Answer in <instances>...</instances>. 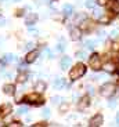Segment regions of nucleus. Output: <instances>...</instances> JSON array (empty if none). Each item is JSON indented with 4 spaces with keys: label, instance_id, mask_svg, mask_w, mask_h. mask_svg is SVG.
Here are the masks:
<instances>
[{
    "label": "nucleus",
    "instance_id": "1",
    "mask_svg": "<svg viewBox=\"0 0 119 127\" xmlns=\"http://www.w3.org/2000/svg\"><path fill=\"white\" fill-rule=\"evenodd\" d=\"M86 73V66H84L83 64H76L74 68L71 69L69 72V79L74 82V80H78L79 77H82Z\"/></svg>",
    "mask_w": 119,
    "mask_h": 127
},
{
    "label": "nucleus",
    "instance_id": "2",
    "mask_svg": "<svg viewBox=\"0 0 119 127\" xmlns=\"http://www.w3.org/2000/svg\"><path fill=\"white\" fill-rule=\"evenodd\" d=\"M19 102H25V104H33V105H43L44 101H43L40 97H39L38 93H33V94H29L26 97H24Z\"/></svg>",
    "mask_w": 119,
    "mask_h": 127
},
{
    "label": "nucleus",
    "instance_id": "3",
    "mask_svg": "<svg viewBox=\"0 0 119 127\" xmlns=\"http://www.w3.org/2000/svg\"><path fill=\"white\" fill-rule=\"evenodd\" d=\"M89 64H90V68L93 70H100L103 68V64H101L100 55L98 54H91L89 58Z\"/></svg>",
    "mask_w": 119,
    "mask_h": 127
},
{
    "label": "nucleus",
    "instance_id": "4",
    "mask_svg": "<svg viewBox=\"0 0 119 127\" xmlns=\"http://www.w3.org/2000/svg\"><path fill=\"white\" fill-rule=\"evenodd\" d=\"M100 93L103 97H105V98H110L111 95L115 93V86H114L112 83H105V84H103L100 89Z\"/></svg>",
    "mask_w": 119,
    "mask_h": 127
},
{
    "label": "nucleus",
    "instance_id": "5",
    "mask_svg": "<svg viewBox=\"0 0 119 127\" xmlns=\"http://www.w3.org/2000/svg\"><path fill=\"white\" fill-rule=\"evenodd\" d=\"M103 124V115L101 113H97L96 116H93V118L90 119V126L91 127H98Z\"/></svg>",
    "mask_w": 119,
    "mask_h": 127
},
{
    "label": "nucleus",
    "instance_id": "6",
    "mask_svg": "<svg viewBox=\"0 0 119 127\" xmlns=\"http://www.w3.org/2000/svg\"><path fill=\"white\" fill-rule=\"evenodd\" d=\"M82 39V31L79 28H72L71 29V40H74V41H78V40H80Z\"/></svg>",
    "mask_w": 119,
    "mask_h": 127
},
{
    "label": "nucleus",
    "instance_id": "7",
    "mask_svg": "<svg viewBox=\"0 0 119 127\" xmlns=\"http://www.w3.org/2000/svg\"><path fill=\"white\" fill-rule=\"evenodd\" d=\"M38 51L36 50H33V51H29L28 54H26V57H25V62L26 64H33L36 61V58H38Z\"/></svg>",
    "mask_w": 119,
    "mask_h": 127
},
{
    "label": "nucleus",
    "instance_id": "8",
    "mask_svg": "<svg viewBox=\"0 0 119 127\" xmlns=\"http://www.w3.org/2000/svg\"><path fill=\"white\" fill-rule=\"evenodd\" d=\"M89 95H84V97H82L80 101H79V104H78V109H86L89 105H90V101H89Z\"/></svg>",
    "mask_w": 119,
    "mask_h": 127
},
{
    "label": "nucleus",
    "instance_id": "9",
    "mask_svg": "<svg viewBox=\"0 0 119 127\" xmlns=\"http://www.w3.org/2000/svg\"><path fill=\"white\" fill-rule=\"evenodd\" d=\"M36 21H38V15H36L35 13H31V14H28L26 15V25L28 26H32L33 24H36Z\"/></svg>",
    "mask_w": 119,
    "mask_h": 127
},
{
    "label": "nucleus",
    "instance_id": "10",
    "mask_svg": "<svg viewBox=\"0 0 119 127\" xmlns=\"http://www.w3.org/2000/svg\"><path fill=\"white\" fill-rule=\"evenodd\" d=\"M3 91H4V94H7V95H13L14 93H15V86H14V84H4Z\"/></svg>",
    "mask_w": 119,
    "mask_h": 127
},
{
    "label": "nucleus",
    "instance_id": "11",
    "mask_svg": "<svg viewBox=\"0 0 119 127\" xmlns=\"http://www.w3.org/2000/svg\"><path fill=\"white\" fill-rule=\"evenodd\" d=\"M71 65V58L69 57H62L61 58V62H60V66H61L62 70H65L68 66Z\"/></svg>",
    "mask_w": 119,
    "mask_h": 127
},
{
    "label": "nucleus",
    "instance_id": "12",
    "mask_svg": "<svg viewBox=\"0 0 119 127\" xmlns=\"http://www.w3.org/2000/svg\"><path fill=\"white\" fill-rule=\"evenodd\" d=\"M46 87H47V86H46V83L43 82V80H38L36 84H35V90L38 93H43L46 90Z\"/></svg>",
    "mask_w": 119,
    "mask_h": 127
},
{
    "label": "nucleus",
    "instance_id": "13",
    "mask_svg": "<svg viewBox=\"0 0 119 127\" xmlns=\"http://www.w3.org/2000/svg\"><path fill=\"white\" fill-rule=\"evenodd\" d=\"M54 87H55V90L64 89V87H65V80H64V79H57V80L54 82Z\"/></svg>",
    "mask_w": 119,
    "mask_h": 127
},
{
    "label": "nucleus",
    "instance_id": "14",
    "mask_svg": "<svg viewBox=\"0 0 119 127\" xmlns=\"http://www.w3.org/2000/svg\"><path fill=\"white\" fill-rule=\"evenodd\" d=\"M15 60V57H14L13 54H6L3 58H1V62L3 64H7V62H11V61Z\"/></svg>",
    "mask_w": 119,
    "mask_h": 127
},
{
    "label": "nucleus",
    "instance_id": "15",
    "mask_svg": "<svg viewBox=\"0 0 119 127\" xmlns=\"http://www.w3.org/2000/svg\"><path fill=\"white\" fill-rule=\"evenodd\" d=\"M104 70H107V72H114V70H115V65L111 64V62L104 64Z\"/></svg>",
    "mask_w": 119,
    "mask_h": 127
},
{
    "label": "nucleus",
    "instance_id": "16",
    "mask_svg": "<svg viewBox=\"0 0 119 127\" xmlns=\"http://www.w3.org/2000/svg\"><path fill=\"white\" fill-rule=\"evenodd\" d=\"M72 11H74V8H72L71 4H65L64 6V14L65 15H72Z\"/></svg>",
    "mask_w": 119,
    "mask_h": 127
},
{
    "label": "nucleus",
    "instance_id": "17",
    "mask_svg": "<svg viewBox=\"0 0 119 127\" xmlns=\"http://www.w3.org/2000/svg\"><path fill=\"white\" fill-rule=\"evenodd\" d=\"M111 10H112L115 14H119V1H116V0H114V3L111 4Z\"/></svg>",
    "mask_w": 119,
    "mask_h": 127
},
{
    "label": "nucleus",
    "instance_id": "18",
    "mask_svg": "<svg viewBox=\"0 0 119 127\" xmlns=\"http://www.w3.org/2000/svg\"><path fill=\"white\" fill-rule=\"evenodd\" d=\"M94 44H96V43H94L93 40H87L86 43H84V46H86L87 50H91V51H93V48H94Z\"/></svg>",
    "mask_w": 119,
    "mask_h": 127
},
{
    "label": "nucleus",
    "instance_id": "19",
    "mask_svg": "<svg viewBox=\"0 0 119 127\" xmlns=\"http://www.w3.org/2000/svg\"><path fill=\"white\" fill-rule=\"evenodd\" d=\"M86 7L87 8H94L96 7V1L94 0H86Z\"/></svg>",
    "mask_w": 119,
    "mask_h": 127
},
{
    "label": "nucleus",
    "instance_id": "20",
    "mask_svg": "<svg viewBox=\"0 0 119 127\" xmlns=\"http://www.w3.org/2000/svg\"><path fill=\"white\" fill-rule=\"evenodd\" d=\"M1 113L3 115H7V113H10V111H11V106L10 105H4V106H1Z\"/></svg>",
    "mask_w": 119,
    "mask_h": 127
},
{
    "label": "nucleus",
    "instance_id": "21",
    "mask_svg": "<svg viewBox=\"0 0 119 127\" xmlns=\"http://www.w3.org/2000/svg\"><path fill=\"white\" fill-rule=\"evenodd\" d=\"M119 36V29L116 28V29H112L111 31V39H116Z\"/></svg>",
    "mask_w": 119,
    "mask_h": 127
},
{
    "label": "nucleus",
    "instance_id": "22",
    "mask_svg": "<svg viewBox=\"0 0 119 127\" xmlns=\"http://www.w3.org/2000/svg\"><path fill=\"white\" fill-rule=\"evenodd\" d=\"M76 57L79 58V60H86V53H84V51H78L76 53Z\"/></svg>",
    "mask_w": 119,
    "mask_h": 127
},
{
    "label": "nucleus",
    "instance_id": "23",
    "mask_svg": "<svg viewBox=\"0 0 119 127\" xmlns=\"http://www.w3.org/2000/svg\"><path fill=\"white\" fill-rule=\"evenodd\" d=\"M25 80H26V75H25V73H21V75L18 76V82L19 83H24Z\"/></svg>",
    "mask_w": 119,
    "mask_h": 127
},
{
    "label": "nucleus",
    "instance_id": "24",
    "mask_svg": "<svg viewBox=\"0 0 119 127\" xmlns=\"http://www.w3.org/2000/svg\"><path fill=\"white\" fill-rule=\"evenodd\" d=\"M26 112H28V108H26V106H22V108L18 109V113L19 115H24V113H26Z\"/></svg>",
    "mask_w": 119,
    "mask_h": 127
},
{
    "label": "nucleus",
    "instance_id": "25",
    "mask_svg": "<svg viewBox=\"0 0 119 127\" xmlns=\"http://www.w3.org/2000/svg\"><path fill=\"white\" fill-rule=\"evenodd\" d=\"M100 21L104 24H108L110 22V18H108V17H100Z\"/></svg>",
    "mask_w": 119,
    "mask_h": 127
},
{
    "label": "nucleus",
    "instance_id": "26",
    "mask_svg": "<svg viewBox=\"0 0 119 127\" xmlns=\"http://www.w3.org/2000/svg\"><path fill=\"white\" fill-rule=\"evenodd\" d=\"M67 109H68V104H62L61 106H60V111L61 112H65Z\"/></svg>",
    "mask_w": 119,
    "mask_h": 127
},
{
    "label": "nucleus",
    "instance_id": "27",
    "mask_svg": "<svg viewBox=\"0 0 119 127\" xmlns=\"http://www.w3.org/2000/svg\"><path fill=\"white\" fill-rule=\"evenodd\" d=\"M43 116H46V118L50 116V111H48V109H44V111H43Z\"/></svg>",
    "mask_w": 119,
    "mask_h": 127
},
{
    "label": "nucleus",
    "instance_id": "28",
    "mask_svg": "<svg viewBox=\"0 0 119 127\" xmlns=\"http://www.w3.org/2000/svg\"><path fill=\"white\" fill-rule=\"evenodd\" d=\"M100 14H101V11H100V10H94V15L100 17Z\"/></svg>",
    "mask_w": 119,
    "mask_h": 127
},
{
    "label": "nucleus",
    "instance_id": "29",
    "mask_svg": "<svg viewBox=\"0 0 119 127\" xmlns=\"http://www.w3.org/2000/svg\"><path fill=\"white\" fill-rule=\"evenodd\" d=\"M115 105H116V101H114V99H112V101L110 102V106H111V108H114Z\"/></svg>",
    "mask_w": 119,
    "mask_h": 127
},
{
    "label": "nucleus",
    "instance_id": "30",
    "mask_svg": "<svg viewBox=\"0 0 119 127\" xmlns=\"http://www.w3.org/2000/svg\"><path fill=\"white\" fill-rule=\"evenodd\" d=\"M58 50H60V51H64V44H62V43H61V44H58Z\"/></svg>",
    "mask_w": 119,
    "mask_h": 127
},
{
    "label": "nucleus",
    "instance_id": "31",
    "mask_svg": "<svg viewBox=\"0 0 119 127\" xmlns=\"http://www.w3.org/2000/svg\"><path fill=\"white\" fill-rule=\"evenodd\" d=\"M4 24H6V19H3V18H0V26H3Z\"/></svg>",
    "mask_w": 119,
    "mask_h": 127
},
{
    "label": "nucleus",
    "instance_id": "32",
    "mask_svg": "<svg viewBox=\"0 0 119 127\" xmlns=\"http://www.w3.org/2000/svg\"><path fill=\"white\" fill-rule=\"evenodd\" d=\"M32 47H33V43H28L25 48H28V50H29V48H32Z\"/></svg>",
    "mask_w": 119,
    "mask_h": 127
},
{
    "label": "nucleus",
    "instance_id": "33",
    "mask_svg": "<svg viewBox=\"0 0 119 127\" xmlns=\"http://www.w3.org/2000/svg\"><path fill=\"white\" fill-rule=\"evenodd\" d=\"M58 102V97H53V104H57Z\"/></svg>",
    "mask_w": 119,
    "mask_h": 127
},
{
    "label": "nucleus",
    "instance_id": "34",
    "mask_svg": "<svg viewBox=\"0 0 119 127\" xmlns=\"http://www.w3.org/2000/svg\"><path fill=\"white\" fill-rule=\"evenodd\" d=\"M116 123L119 124V112H118V113H116Z\"/></svg>",
    "mask_w": 119,
    "mask_h": 127
},
{
    "label": "nucleus",
    "instance_id": "35",
    "mask_svg": "<svg viewBox=\"0 0 119 127\" xmlns=\"http://www.w3.org/2000/svg\"><path fill=\"white\" fill-rule=\"evenodd\" d=\"M115 72H116V73H118V75H119V66H116V68H115Z\"/></svg>",
    "mask_w": 119,
    "mask_h": 127
},
{
    "label": "nucleus",
    "instance_id": "36",
    "mask_svg": "<svg viewBox=\"0 0 119 127\" xmlns=\"http://www.w3.org/2000/svg\"><path fill=\"white\" fill-rule=\"evenodd\" d=\"M1 1H4V0H1Z\"/></svg>",
    "mask_w": 119,
    "mask_h": 127
},
{
    "label": "nucleus",
    "instance_id": "37",
    "mask_svg": "<svg viewBox=\"0 0 119 127\" xmlns=\"http://www.w3.org/2000/svg\"><path fill=\"white\" fill-rule=\"evenodd\" d=\"M112 1H114V0H112Z\"/></svg>",
    "mask_w": 119,
    "mask_h": 127
}]
</instances>
